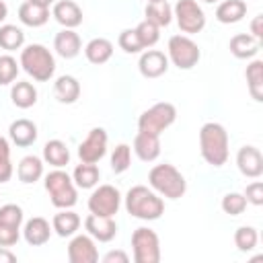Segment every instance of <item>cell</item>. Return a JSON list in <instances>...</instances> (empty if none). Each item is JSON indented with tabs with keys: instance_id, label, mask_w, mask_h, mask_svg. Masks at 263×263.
I'll return each instance as SVG.
<instances>
[{
	"instance_id": "cell-1",
	"label": "cell",
	"mask_w": 263,
	"mask_h": 263,
	"mask_svg": "<svg viewBox=\"0 0 263 263\" xmlns=\"http://www.w3.org/2000/svg\"><path fill=\"white\" fill-rule=\"evenodd\" d=\"M199 150L208 164L222 166L228 160V134L222 123L208 121L199 129Z\"/></svg>"
},
{
	"instance_id": "cell-2",
	"label": "cell",
	"mask_w": 263,
	"mask_h": 263,
	"mask_svg": "<svg viewBox=\"0 0 263 263\" xmlns=\"http://www.w3.org/2000/svg\"><path fill=\"white\" fill-rule=\"evenodd\" d=\"M125 210L129 216L138 220H158L164 214V201L162 197L148 189L146 185H134L125 193Z\"/></svg>"
},
{
	"instance_id": "cell-3",
	"label": "cell",
	"mask_w": 263,
	"mask_h": 263,
	"mask_svg": "<svg viewBox=\"0 0 263 263\" xmlns=\"http://www.w3.org/2000/svg\"><path fill=\"white\" fill-rule=\"evenodd\" d=\"M148 183H150L152 191H156L158 195H162L166 199H179L187 191L185 177L177 171V166H173L168 162L152 166L148 173Z\"/></svg>"
},
{
	"instance_id": "cell-4",
	"label": "cell",
	"mask_w": 263,
	"mask_h": 263,
	"mask_svg": "<svg viewBox=\"0 0 263 263\" xmlns=\"http://www.w3.org/2000/svg\"><path fill=\"white\" fill-rule=\"evenodd\" d=\"M18 64L37 82H47L55 72V60H53L51 51L41 43H31L25 49H21Z\"/></svg>"
},
{
	"instance_id": "cell-5",
	"label": "cell",
	"mask_w": 263,
	"mask_h": 263,
	"mask_svg": "<svg viewBox=\"0 0 263 263\" xmlns=\"http://www.w3.org/2000/svg\"><path fill=\"white\" fill-rule=\"evenodd\" d=\"M45 191L49 193L51 203L60 210H68V208L76 205V201H78L76 185H74L72 177L62 168H55L45 175Z\"/></svg>"
},
{
	"instance_id": "cell-6",
	"label": "cell",
	"mask_w": 263,
	"mask_h": 263,
	"mask_svg": "<svg viewBox=\"0 0 263 263\" xmlns=\"http://www.w3.org/2000/svg\"><path fill=\"white\" fill-rule=\"evenodd\" d=\"M177 119V109L173 103H156L150 109H146L138 119V132L160 136L166 127H171Z\"/></svg>"
},
{
	"instance_id": "cell-7",
	"label": "cell",
	"mask_w": 263,
	"mask_h": 263,
	"mask_svg": "<svg viewBox=\"0 0 263 263\" xmlns=\"http://www.w3.org/2000/svg\"><path fill=\"white\" fill-rule=\"evenodd\" d=\"M132 251L136 263H158L160 261V240L152 228L140 226L132 234Z\"/></svg>"
},
{
	"instance_id": "cell-8",
	"label": "cell",
	"mask_w": 263,
	"mask_h": 263,
	"mask_svg": "<svg viewBox=\"0 0 263 263\" xmlns=\"http://www.w3.org/2000/svg\"><path fill=\"white\" fill-rule=\"evenodd\" d=\"M179 70H191L197 66L201 51L197 43L187 35H173L168 39V55H166Z\"/></svg>"
},
{
	"instance_id": "cell-9",
	"label": "cell",
	"mask_w": 263,
	"mask_h": 263,
	"mask_svg": "<svg viewBox=\"0 0 263 263\" xmlns=\"http://www.w3.org/2000/svg\"><path fill=\"white\" fill-rule=\"evenodd\" d=\"M173 16L177 18L179 29L187 35L199 33L205 27V14L195 0H179L173 8Z\"/></svg>"
},
{
	"instance_id": "cell-10",
	"label": "cell",
	"mask_w": 263,
	"mask_h": 263,
	"mask_svg": "<svg viewBox=\"0 0 263 263\" xmlns=\"http://www.w3.org/2000/svg\"><path fill=\"white\" fill-rule=\"evenodd\" d=\"M121 205V193L113 185H99L88 197V212L97 216H115Z\"/></svg>"
},
{
	"instance_id": "cell-11",
	"label": "cell",
	"mask_w": 263,
	"mask_h": 263,
	"mask_svg": "<svg viewBox=\"0 0 263 263\" xmlns=\"http://www.w3.org/2000/svg\"><path fill=\"white\" fill-rule=\"evenodd\" d=\"M107 132L103 127H92L88 136L78 146V156L82 162H99L107 154Z\"/></svg>"
},
{
	"instance_id": "cell-12",
	"label": "cell",
	"mask_w": 263,
	"mask_h": 263,
	"mask_svg": "<svg viewBox=\"0 0 263 263\" xmlns=\"http://www.w3.org/2000/svg\"><path fill=\"white\" fill-rule=\"evenodd\" d=\"M68 259L70 263H97L99 251L90 234H76L68 245Z\"/></svg>"
},
{
	"instance_id": "cell-13",
	"label": "cell",
	"mask_w": 263,
	"mask_h": 263,
	"mask_svg": "<svg viewBox=\"0 0 263 263\" xmlns=\"http://www.w3.org/2000/svg\"><path fill=\"white\" fill-rule=\"evenodd\" d=\"M84 228L86 232L99 240V242H109L115 238L117 234V224L111 216H97V214H88L84 220Z\"/></svg>"
},
{
	"instance_id": "cell-14",
	"label": "cell",
	"mask_w": 263,
	"mask_h": 263,
	"mask_svg": "<svg viewBox=\"0 0 263 263\" xmlns=\"http://www.w3.org/2000/svg\"><path fill=\"white\" fill-rule=\"evenodd\" d=\"M238 171L249 179H259L263 175V156L255 146H242L236 154Z\"/></svg>"
},
{
	"instance_id": "cell-15",
	"label": "cell",
	"mask_w": 263,
	"mask_h": 263,
	"mask_svg": "<svg viewBox=\"0 0 263 263\" xmlns=\"http://www.w3.org/2000/svg\"><path fill=\"white\" fill-rule=\"evenodd\" d=\"M138 68L144 78H158L168 70V58L158 49H148L140 55Z\"/></svg>"
},
{
	"instance_id": "cell-16",
	"label": "cell",
	"mask_w": 263,
	"mask_h": 263,
	"mask_svg": "<svg viewBox=\"0 0 263 263\" xmlns=\"http://www.w3.org/2000/svg\"><path fill=\"white\" fill-rule=\"evenodd\" d=\"M53 18L64 27V29H76L82 23V8L74 0H60L53 2L51 10Z\"/></svg>"
},
{
	"instance_id": "cell-17",
	"label": "cell",
	"mask_w": 263,
	"mask_h": 263,
	"mask_svg": "<svg viewBox=\"0 0 263 263\" xmlns=\"http://www.w3.org/2000/svg\"><path fill=\"white\" fill-rule=\"evenodd\" d=\"M53 49L64 60H72V58H76L80 53L82 41H80V37H78V33L74 29H62L53 39Z\"/></svg>"
},
{
	"instance_id": "cell-18",
	"label": "cell",
	"mask_w": 263,
	"mask_h": 263,
	"mask_svg": "<svg viewBox=\"0 0 263 263\" xmlns=\"http://www.w3.org/2000/svg\"><path fill=\"white\" fill-rule=\"evenodd\" d=\"M134 152L140 160L144 162H152L160 156V140L154 134H146V132H138L134 138Z\"/></svg>"
},
{
	"instance_id": "cell-19",
	"label": "cell",
	"mask_w": 263,
	"mask_h": 263,
	"mask_svg": "<svg viewBox=\"0 0 263 263\" xmlns=\"http://www.w3.org/2000/svg\"><path fill=\"white\" fill-rule=\"evenodd\" d=\"M23 236H25V240H27L31 247H41V245H45V242L49 240V236H51V226H49V222H47L45 218L35 216V218H31V220L25 222Z\"/></svg>"
},
{
	"instance_id": "cell-20",
	"label": "cell",
	"mask_w": 263,
	"mask_h": 263,
	"mask_svg": "<svg viewBox=\"0 0 263 263\" xmlns=\"http://www.w3.org/2000/svg\"><path fill=\"white\" fill-rule=\"evenodd\" d=\"M8 136L12 144H16L18 148H27L37 140V125L31 119H16L10 123Z\"/></svg>"
},
{
	"instance_id": "cell-21",
	"label": "cell",
	"mask_w": 263,
	"mask_h": 263,
	"mask_svg": "<svg viewBox=\"0 0 263 263\" xmlns=\"http://www.w3.org/2000/svg\"><path fill=\"white\" fill-rule=\"evenodd\" d=\"M261 43H263V41L255 39V37L249 35V33H238V35H234V37L230 39V45H228V47H230V53H232L234 58H238V60H249V58H255V55H257Z\"/></svg>"
},
{
	"instance_id": "cell-22",
	"label": "cell",
	"mask_w": 263,
	"mask_h": 263,
	"mask_svg": "<svg viewBox=\"0 0 263 263\" xmlns=\"http://www.w3.org/2000/svg\"><path fill=\"white\" fill-rule=\"evenodd\" d=\"M80 228V216L76 212L68 210H60L53 218H51V230H55L58 236L66 238V236H74L76 230Z\"/></svg>"
},
{
	"instance_id": "cell-23",
	"label": "cell",
	"mask_w": 263,
	"mask_h": 263,
	"mask_svg": "<svg viewBox=\"0 0 263 263\" xmlns=\"http://www.w3.org/2000/svg\"><path fill=\"white\" fill-rule=\"evenodd\" d=\"M18 21L27 27H43L49 21V8L33 4L31 0H27L18 6Z\"/></svg>"
},
{
	"instance_id": "cell-24",
	"label": "cell",
	"mask_w": 263,
	"mask_h": 263,
	"mask_svg": "<svg viewBox=\"0 0 263 263\" xmlns=\"http://www.w3.org/2000/svg\"><path fill=\"white\" fill-rule=\"evenodd\" d=\"M84 55H86V60L90 64L101 66V64H105V62L111 60V55H113V43L109 39H105V37H95V39H90L86 43Z\"/></svg>"
},
{
	"instance_id": "cell-25",
	"label": "cell",
	"mask_w": 263,
	"mask_h": 263,
	"mask_svg": "<svg viewBox=\"0 0 263 263\" xmlns=\"http://www.w3.org/2000/svg\"><path fill=\"white\" fill-rule=\"evenodd\" d=\"M53 92H55V99L60 103H66V105H72L78 101L80 97V82L70 76V74H64L60 76L55 82H53Z\"/></svg>"
},
{
	"instance_id": "cell-26",
	"label": "cell",
	"mask_w": 263,
	"mask_h": 263,
	"mask_svg": "<svg viewBox=\"0 0 263 263\" xmlns=\"http://www.w3.org/2000/svg\"><path fill=\"white\" fill-rule=\"evenodd\" d=\"M16 177L21 183H37L43 177V160L35 154H29L25 158H21L18 166H16Z\"/></svg>"
},
{
	"instance_id": "cell-27",
	"label": "cell",
	"mask_w": 263,
	"mask_h": 263,
	"mask_svg": "<svg viewBox=\"0 0 263 263\" xmlns=\"http://www.w3.org/2000/svg\"><path fill=\"white\" fill-rule=\"evenodd\" d=\"M247 14V2L245 0H224L216 8V18L222 25H232L242 21Z\"/></svg>"
},
{
	"instance_id": "cell-28",
	"label": "cell",
	"mask_w": 263,
	"mask_h": 263,
	"mask_svg": "<svg viewBox=\"0 0 263 263\" xmlns=\"http://www.w3.org/2000/svg\"><path fill=\"white\" fill-rule=\"evenodd\" d=\"M43 160L55 168H62L70 162V150L62 140H49L43 146Z\"/></svg>"
},
{
	"instance_id": "cell-29",
	"label": "cell",
	"mask_w": 263,
	"mask_h": 263,
	"mask_svg": "<svg viewBox=\"0 0 263 263\" xmlns=\"http://www.w3.org/2000/svg\"><path fill=\"white\" fill-rule=\"evenodd\" d=\"M10 99H12V105L18 107V109H29L37 103V88L31 84V82H14L12 88H10Z\"/></svg>"
},
{
	"instance_id": "cell-30",
	"label": "cell",
	"mask_w": 263,
	"mask_h": 263,
	"mask_svg": "<svg viewBox=\"0 0 263 263\" xmlns=\"http://www.w3.org/2000/svg\"><path fill=\"white\" fill-rule=\"evenodd\" d=\"M144 12H146V21L154 23L156 27H168L171 21H173V6L166 0L148 2Z\"/></svg>"
},
{
	"instance_id": "cell-31",
	"label": "cell",
	"mask_w": 263,
	"mask_h": 263,
	"mask_svg": "<svg viewBox=\"0 0 263 263\" xmlns=\"http://www.w3.org/2000/svg\"><path fill=\"white\" fill-rule=\"evenodd\" d=\"M99 177H101V171L92 162H80L72 173V181L80 189H92L99 183Z\"/></svg>"
},
{
	"instance_id": "cell-32",
	"label": "cell",
	"mask_w": 263,
	"mask_h": 263,
	"mask_svg": "<svg viewBox=\"0 0 263 263\" xmlns=\"http://www.w3.org/2000/svg\"><path fill=\"white\" fill-rule=\"evenodd\" d=\"M247 84H249V92L255 101H263V60H253L247 66Z\"/></svg>"
},
{
	"instance_id": "cell-33",
	"label": "cell",
	"mask_w": 263,
	"mask_h": 263,
	"mask_svg": "<svg viewBox=\"0 0 263 263\" xmlns=\"http://www.w3.org/2000/svg\"><path fill=\"white\" fill-rule=\"evenodd\" d=\"M25 43V33L16 25H2L0 27V47L6 51H16Z\"/></svg>"
},
{
	"instance_id": "cell-34",
	"label": "cell",
	"mask_w": 263,
	"mask_h": 263,
	"mask_svg": "<svg viewBox=\"0 0 263 263\" xmlns=\"http://www.w3.org/2000/svg\"><path fill=\"white\" fill-rule=\"evenodd\" d=\"M257 240H259V234H257V228H253V226H240L234 232V245L242 253L253 251L257 247Z\"/></svg>"
},
{
	"instance_id": "cell-35",
	"label": "cell",
	"mask_w": 263,
	"mask_h": 263,
	"mask_svg": "<svg viewBox=\"0 0 263 263\" xmlns=\"http://www.w3.org/2000/svg\"><path fill=\"white\" fill-rule=\"evenodd\" d=\"M136 33H138V39H140V43H142L144 49L156 45L158 39H160V27H156L154 23H150L146 18L136 27Z\"/></svg>"
},
{
	"instance_id": "cell-36",
	"label": "cell",
	"mask_w": 263,
	"mask_h": 263,
	"mask_svg": "<svg viewBox=\"0 0 263 263\" xmlns=\"http://www.w3.org/2000/svg\"><path fill=\"white\" fill-rule=\"evenodd\" d=\"M129 162H132V148L127 144H117L111 154V171L115 175L125 173L129 168Z\"/></svg>"
},
{
	"instance_id": "cell-37",
	"label": "cell",
	"mask_w": 263,
	"mask_h": 263,
	"mask_svg": "<svg viewBox=\"0 0 263 263\" xmlns=\"http://www.w3.org/2000/svg\"><path fill=\"white\" fill-rule=\"evenodd\" d=\"M222 210L224 214L228 216H240L245 210H247V199L242 193H236V191H230L222 197Z\"/></svg>"
},
{
	"instance_id": "cell-38",
	"label": "cell",
	"mask_w": 263,
	"mask_h": 263,
	"mask_svg": "<svg viewBox=\"0 0 263 263\" xmlns=\"http://www.w3.org/2000/svg\"><path fill=\"white\" fill-rule=\"evenodd\" d=\"M18 66L16 60L12 55H0V86H6V84H12L18 76Z\"/></svg>"
},
{
	"instance_id": "cell-39",
	"label": "cell",
	"mask_w": 263,
	"mask_h": 263,
	"mask_svg": "<svg viewBox=\"0 0 263 263\" xmlns=\"http://www.w3.org/2000/svg\"><path fill=\"white\" fill-rule=\"evenodd\" d=\"M117 43H119V47H121L125 53H140V51L144 49L142 43H140V39H138L136 29H125V31H121Z\"/></svg>"
},
{
	"instance_id": "cell-40",
	"label": "cell",
	"mask_w": 263,
	"mask_h": 263,
	"mask_svg": "<svg viewBox=\"0 0 263 263\" xmlns=\"http://www.w3.org/2000/svg\"><path fill=\"white\" fill-rule=\"evenodd\" d=\"M23 218L25 216H23V208L21 205H16V203H4V205H0V222L21 228Z\"/></svg>"
},
{
	"instance_id": "cell-41",
	"label": "cell",
	"mask_w": 263,
	"mask_h": 263,
	"mask_svg": "<svg viewBox=\"0 0 263 263\" xmlns=\"http://www.w3.org/2000/svg\"><path fill=\"white\" fill-rule=\"evenodd\" d=\"M21 238V228L0 222V247H14Z\"/></svg>"
},
{
	"instance_id": "cell-42",
	"label": "cell",
	"mask_w": 263,
	"mask_h": 263,
	"mask_svg": "<svg viewBox=\"0 0 263 263\" xmlns=\"http://www.w3.org/2000/svg\"><path fill=\"white\" fill-rule=\"evenodd\" d=\"M242 195H245L247 203L263 205V183H261V181H253V183H249Z\"/></svg>"
},
{
	"instance_id": "cell-43",
	"label": "cell",
	"mask_w": 263,
	"mask_h": 263,
	"mask_svg": "<svg viewBox=\"0 0 263 263\" xmlns=\"http://www.w3.org/2000/svg\"><path fill=\"white\" fill-rule=\"evenodd\" d=\"M12 162H10V148H0V183L10 181L12 177Z\"/></svg>"
},
{
	"instance_id": "cell-44",
	"label": "cell",
	"mask_w": 263,
	"mask_h": 263,
	"mask_svg": "<svg viewBox=\"0 0 263 263\" xmlns=\"http://www.w3.org/2000/svg\"><path fill=\"white\" fill-rule=\"evenodd\" d=\"M251 35L259 41H263V14H257L251 21Z\"/></svg>"
},
{
	"instance_id": "cell-45",
	"label": "cell",
	"mask_w": 263,
	"mask_h": 263,
	"mask_svg": "<svg viewBox=\"0 0 263 263\" xmlns=\"http://www.w3.org/2000/svg\"><path fill=\"white\" fill-rule=\"evenodd\" d=\"M103 261H105V263H127L129 257H127V253H123V251H109V253L103 257Z\"/></svg>"
},
{
	"instance_id": "cell-46",
	"label": "cell",
	"mask_w": 263,
	"mask_h": 263,
	"mask_svg": "<svg viewBox=\"0 0 263 263\" xmlns=\"http://www.w3.org/2000/svg\"><path fill=\"white\" fill-rule=\"evenodd\" d=\"M16 255L12 251H8V247H0V263H14Z\"/></svg>"
},
{
	"instance_id": "cell-47",
	"label": "cell",
	"mask_w": 263,
	"mask_h": 263,
	"mask_svg": "<svg viewBox=\"0 0 263 263\" xmlns=\"http://www.w3.org/2000/svg\"><path fill=\"white\" fill-rule=\"evenodd\" d=\"M6 16H8V6L0 0V23H4V21H6Z\"/></svg>"
},
{
	"instance_id": "cell-48",
	"label": "cell",
	"mask_w": 263,
	"mask_h": 263,
	"mask_svg": "<svg viewBox=\"0 0 263 263\" xmlns=\"http://www.w3.org/2000/svg\"><path fill=\"white\" fill-rule=\"evenodd\" d=\"M31 2H33V4H39V6H45V8H49V6H51L55 0H31Z\"/></svg>"
},
{
	"instance_id": "cell-49",
	"label": "cell",
	"mask_w": 263,
	"mask_h": 263,
	"mask_svg": "<svg viewBox=\"0 0 263 263\" xmlns=\"http://www.w3.org/2000/svg\"><path fill=\"white\" fill-rule=\"evenodd\" d=\"M6 146H8V140H6V138H2V136H0V148H6Z\"/></svg>"
},
{
	"instance_id": "cell-50",
	"label": "cell",
	"mask_w": 263,
	"mask_h": 263,
	"mask_svg": "<svg viewBox=\"0 0 263 263\" xmlns=\"http://www.w3.org/2000/svg\"><path fill=\"white\" fill-rule=\"evenodd\" d=\"M203 2H210L212 4V2H218V0H203Z\"/></svg>"
},
{
	"instance_id": "cell-51",
	"label": "cell",
	"mask_w": 263,
	"mask_h": 263,
	"mask_svg": "<svg viewBox=\"0 0 263 263\" xmlns=\"http://www.w3.org/2000/svg\"><path fill=\"white\" fill-rule=\"evenodd\" d=\"M148 2H156V0H148Z\"/></svg>"
}]
</instances>
